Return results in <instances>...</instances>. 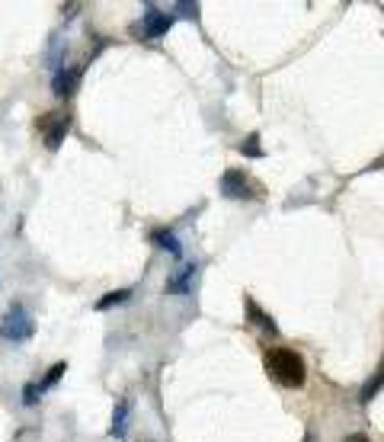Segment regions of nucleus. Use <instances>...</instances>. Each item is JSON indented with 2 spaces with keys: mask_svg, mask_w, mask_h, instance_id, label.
Returning a JSON list of instances; mask_svg holds the SVG:
<instances>
[{
  "mask_svg": "<svg viewBox=\"0 0 384 442\" xmlns=\"http://www.w3.org/2000/svg\"><path fill=\"white\" fill-rule=\"evenodd\" d=\"M266 372L282 384V388H304L307 382V365H304V356L288 346H272L266 352Z\"/></svg>",
  "mask_w": 384,
  "mask_h": 442,
  "instance_id": "obj_1",
  "label": "nucleus"
},
{
  "mask_svg": "<svg viewBox=\"0 0 384 442\" xmlns=\"http://www.w3.org/2000/svg\"><path fill=\"white\" fill-rule=\"evenodd\" d=\"M32 333H36V320L29 317L23 305H13L0 320V337L6 343H26V340H32Z\"/></svg>",
  "mask_w": 384,
  "mask_h": 442,
  "instance_id": "obj_2",
  "label": "nucleus"
},
{
  "mask_svg": "<svg viewBox=\"0 0 384 442\" xmlns=\"http://www.w3.org/2000/svg\"><path fill=\"white\" fill-rule=\"evenodd\" d=\"M221 196L224 199H237V202L256 199L253 179H250L243 170H224V177H221Z\"/></svg>",
  "mask_w": 384,
  "mask_h": 442,
  "instance_id": "obj_3",
  "label": "nucleus"
},
{
  "mask_svg": "<svg viewBox=\"0 0 384 442\" xmlns=\"http://www.w3.org/2000/svg\"><path fill=\"white\" fill-rule=\"evenodd\" d=\"M36 128L38 132H45V147H48V151H58L61 141H64V135H68V128H70V119L64 112L42 115V119L36 122Z\"/></svg>",
  "mask_w": 384,
  "mask_h": 442,
  "instance_id": "obj_4",
  "label": "nucleus"
},
{
  "mask_svg": "<svg viewBox=\"0 0 384 442\" xmlns=\"http://www.w3.org/2000/svg\"><path fill=\"white\" fill-rule=\"evenodd\" d=\"M176 23L173 19V13H166V10H157V4H147L144 6V19H141V36L144 38H157V36H164L170 26Z\"/></svg>",
  "mask_w": 384,
  "mask_h": 442,
  "instance_id": "obj_5",
  "label": "nucleus"
},
{
  "mask_svg": "<svg viewBox=\"0 0 384 442\" xmlns=\"http://www.w3.org/2000/svg\"><path fill=\"white\" fill-rule=\"evenodd\" d=\"M80 77H83V68L80 64H68V68H58L55 70V80H51V93L58 100H68L74 96V90L80 87Z\"/></svg>",
  "mask_w": 384,
  "mask_h": 442,
  "instance_id": "obj_6",
  "label": "nucleus"
},
{
  "mask_svg": "<svg viewBox=\"0 0 384 442\" xmlns=\"http://www.w3.org/2000/svg\"><path fill=\"white\" fill-rule=\"evenodd\" d=\"M192 279H196V263H183V266L166 279L164 292L166 295H189L192 292Z\"/></svg>",
  "mask_w": 384,
  "mask_h": 442,
  "instance_id": "obj_7",
  "label": "nucleus"
},
{
  "mask_svg": "<svg viewBox=\"0 0 384 442\" xmlns=\"http://www.w3.org/2000/svg\"><path fill=\"white\" fill-rule=\"evenodd\" d=\"M247 320H250V324L260 327V330L266 333V337H279V327H275V320L269 317V314L262 311V307L256 305L253 298H247Z\"/></svg>",
  "mask_w": 384,
  "mask_h": 442,
  "instance_id": "obj_8",
  "label": "nucleus"
},
{
  "mask_svg": "<svg viewBox=\"0 0 384 442\" xmlns=\"http://www.w3.org/2000/svg\"><path fill=\"white\" fill-rule=\"evenodd\" d=\"M151 237H154V243H160V247H164V250H166V253H170V256H176V260H183V243H179V237L173 234L170 228H157V231H154Z\"/></svg>",
  "mask_w": 384,
  "mask_h": 442,
  "instance_id": "obj_9",
  "label": "nucleus"
},
{
  "mask_svg": "<svg viewBox=\"0 0 384 442\" xmlns=\"http://www.w3.org/2000/svg\"><path fill=\"white\" fill-rule=\"evenodd\" d=\"M109 433L115 436V439H122V436L128 433V401L122 397V401H115V410H112V429Z\"/></svg>",
  "mask_w": 384,
  "mask_h": 442,
  "instance_id": "obj_10",
  "label": "nucleus"
},
{
  "mask_svg": "<svg viewBox=\"0 0 384 442\" xmlns=\"http://www.w3.org/2000/svg\"><path fill=\"white\" fill-rule=\"evenodd\" d=\"M128 298H132V288H115V292H106L100 301H96V311H109V307H115V305H125Z\"/></svg>",
  "mask_w": 384,
  "mask_h": 442,
  "instance_id": "obj_11",
  "label": "nucleus"
},
{
  "mask_svg": "<svg viewBox=\"0 0 384 442\" xmlns=\"http://www.w3.org/2000/svg\"><path fill=\"white\" fill-rule=\"evenodd\" d=\"M64 372H68V362H55V365H51V369L45 372V378H42V382H36V384H38V394H42V391H48L51 384H58V382H61V375H64Z\"/></svg>",
  "mask_w": 384,
  "mask_h": 442,
  "instance_id": "obj_12",
  "label": "nucleus"
},
{
  "mask_svg": "<svg viewBox=\"0 0 384 442\" xmlns=\"http://www.w3.org/2000/svg\"><path fill=\"white\" fill-rule=\"evenodd\" d=\"M378 391H381V372H375V375H371L368 382H365V388H362V397H358V401H362V404H368L371 397L378 394Z\"/></svg>",
  "mask_w": 384,
  "mask_h": 442,
  "instance_id": "obj_13",
  "label": "nucleus"
},
{
  "mask_svg": "<svg viewBox=\"0 0 384 442\" xmlns=\"http://www.w3.org/2000/svg\"><path fill=\"white\" fill-rule=\"evenodd\" d=\"M240 154H247V157H262V151H260V135H250L247 141L240 144Z\"/></svg>",
  "mask_w": 384,
  "mask_h": 442,
  "instance_id": "obj_14",
  "label": "nucleus"
},
{
  "mask_svg": "<svg viewBox=\"0 0 384 442\" xmlns=\"http://www.w3.org/2000/svg\"><path fill=\"white\" fill-rule=\"evenodd\" d=\"M176 16H189V19H196V16H198V6H196V4H189V0H179L176 10H173V19H176Z\"/></svg>",
  "mask_w": 384,
  "mask_h": 442,
  "instance_id": "obj_15",
  "label": "nucleus"
},
{
  "mask_svg": "<svg viewBox=\"0 0 384 442\" xmlns=\"http://www.w3.org/2000/svg\"><path fill=\"white\" fill-rule=\"evenodd\" d=\"M38 397H42V394H38V384L36 382H26L23 384V404H26V407H32Z\"/></svg>",
  "mask_w": 384,
  "mask_h": 442,
  "instance_id": "obj_16",
  "label": "nucleus"
},
{
  "mask_svg": "<svg viewBox=\"0 0 384 442\" xmlns=\"http://www.w3.org/2000/svg\"><path fill=\"white\" fill-rule=\"evenodd\" d=\"M346 442H371V439H368V436H362V433H356V436H349Z\"/></svg>",
  "mask_w": 384,
  "mask_h": 442,
  "instance_id": "obj_17",
  "label": "nucleus"
}]
</instances>
